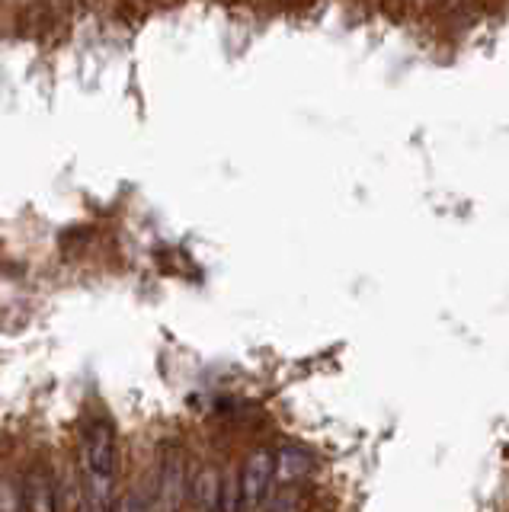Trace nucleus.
Segmentation results:
<instances>
[{"label":"nucleus","mask_w":509,"mask_h":512,"mask_svg":"<svg viewBox=\"0 0 509 512\" xmlns=\"http://www.w3.org/2000/svg\"><path fill=\"white\" fill-rule=\"evenodd\" d=\"M189 496V461L180 445H164L154 464L148 512H183Z\"/></svg>","instance_id":"1"},{"label":"nucleus","mask_w":509,"mask_h":512,"mask_svg":"<svg viewBox=\"0 0 509 512\" xmlns=\"http://www.w3.org/2000/svg\"><path fill=\"white\" fill-rule=\"evenodd\" d=\"M273 477H276V452L266 445L253 448L241 464V474H237L241 512H257L266 503L269 487H273Z\"/></svg>","instance_id":"2"},{"label":"nucleus","mask_w":509,"mask_h":512,"mask_svg":"<svg viewBox=\"0 0 509 512\" xmlns=\"http://www.w3.org/2000/svg\"><path fill=\"white\" fill-rule=\"evenodd\" d=\"M84 474L113 480L119 468V439L109 420H93L84 429Z\"/></svg>","instance_id":"3"},{"label":"nucleus","mask_w":509,"mask_h":512,"mask_svg":"<svg viewBox=\"0 0 509 512\" xmlns=\"http://www.w3.org/2000/svg\"><path fill=\"white\" fill-rule=\"evenodd\" d=\"M20 500L26 512H58L55 471L45 458H33L20 477Z\"/></svg>","instance_id":"4"},{"label":"nucleus","mask_w":509,"mask_h":512,"mask_svg":"<svg viewBox=\"0 0 509 512\" xmlns=\"http://www.w3.org/2000/svg\"><path fill=\"white\" fill-rule=\"evenodd\" d=\"M221 487H225V471L215 458H205L199 468H189V496L196 512H218Z\"/></svg>","instance_id":"5"},{"label":"nucleus","mask_w":509,"mask_h":512,"mask_svg":"<svg viewBox=\"0 0 509 512\" xmlns=\"http://www.w3.org/2000/svg\"><path fill=\"white\" fill-rule=\"evenodd\" d=\"M23 500H20V487L17 477L10 471H0V512H20Z\"/></svg>","instance_id":"6"},{"label":"nucleus","mask_w":509,"mask_h":512,"mask_svg":"<svg viewBox=\"0 0 509 512\" xmlns=\"http://www.w3.org/2000/svg\"><path fill=\"white\" fill-rule=\"evenodd\" d=\"M71 7H74V0H49V13L58 16V20H68Z\"/></svg>","instance_id":"7"},{"label":"nucleus","mask_w":509,"mask_h":512,"mask_svg":"<svg viewBox=\"0 0 509 512\" xmlns=\"http://www.w3.org/2000/svg\"><path fill=\"white\" fill-rule=\"evenodd\" d=\"M404 4L417 7V10H436V7H442V4H445V0H404Z\"/></svg>","instance_id":"8"},{"label":"nucleus","mask_w":509,"mask_h":512,"mask_svg":"<svg viewBox=\"0 0 509 512\" xmlns=\"http://www.w3.org/2000/svg\"><path fill=\"white\" fill-rule=\"evenodd\" d=\"M129 7H135V10H145V4H154V0H125Z\"/></svg>","instance_id":"9"},{"label":"nucleus","mask_w":509,"mask_h":512,"mask_svg":"<svg viewBox=\"0 0 509 512\" xmlns=\"http://www.w3.org/2000/svg\"><path fill=\"white\" fill-rule=\"evenodd\" d=\"M154 4H170V7H177V4H183V0H154Z\"/></svg>","instance_id":"10"},{"label":"nucleus","mask_w":509,"mask_h":512,"mask_svg":"<svg viewBox=\"0 0 509 512\" xmlns=\"http://www.w3.org/2000/svg\"><path fill=\"white\" fill-rule=\"evenodd\" d=\"M0 10H7V0H0Z\"/></svg>","instance_id":"11"},{"label":"nucleus","mask_w":509,"mask_h":512,"mask_svg":"<svg viewBox=\"0 0 509 512\" xmlns=\"http://www.w3.org/2000/svg\"><path fill=\"white\" fill-rule=\"evenodd\" d=\"M477 4H481V7H487V4H490V0H477Z\"/></svg>","instance_id":"12"},{"label":"nucleus","mask_w":509,"mask_h":512,"mask_svg":"<svg viewBox=\"0 0 509 512\" xmlns=\"http://www.w3.org/2000/svg\"><path fill=\"white\" fill-rule=\"evenodd\" d=\"M391 4H404V0H391Z\"/></svg>","instance_id":"13"},{"label":"nucleus","mask_w":509,"mask_h":512,"mask_svg":"<svg viewBox=\"0 0 509 512\" xmlns=\"http://www.w3.org/2000/svg\"><path fill=\"white\" fill-rule=\"evenodd\" d=\"M282 4H295V0H282Z\"/></svg>","instance_id":"14"}]
</instances>
